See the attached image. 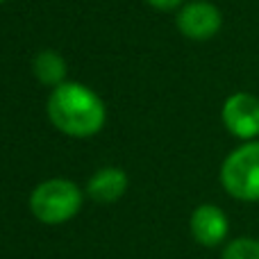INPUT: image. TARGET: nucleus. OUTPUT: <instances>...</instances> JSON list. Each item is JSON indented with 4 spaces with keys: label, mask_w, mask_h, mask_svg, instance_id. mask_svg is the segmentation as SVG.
Masks as SVG:
<instances>
[{
    "label": "nucleus",
    "mask_w": 259,
    "mask_h": 259,
    "mask_svg": "<svg viewBox=\"0 0 259 259\" xmlns=\"http://www.w3.org/2000/svg\"><path fill=\"white\" fill-rule=\"evenodd\" d=\"M48 118L62 134L73 139H87L98 134L107 121V107L103 98L80 82H64L55 87L46 105Z\"/></svg>",
    "instance_id": "f257e3e1"
},
{
    "label": "nucleus",
    "mask_w": 259,
    "mask_h": 259,
    "mask_svg": "<svg viewBox=\"0 0 259 259\" xmlns=\"http://www.w3.org/2000/svg\"><path fill=\"white\" fill-rule=\"evenodd\" d=\"M84 191L73 180L50 178L36 184L30 193V211L44 225H64L82 209Z\"/></svg>",
    "instance_id": "f03ea898"
},
{
    "label": "nucleus",
    "mask_w": 259,
    "mask_h": 259,
    "mask_svg": "<svg viewBox=\"0 0 259 259\" xmlns=\"http://www.w3.org/2000/svg\"><path fill=\"white\" fill-rule=\"evenodd\" d=\"M225 193L241 202H259V141H243L221 164Z\"/></svg>",
    "instance_id": "7ed1b4c3"
},
{
    "label": "nucleus",
    "mask_w": 259,
    "mask_h": 259,
    "mask_svg": "<svg viewBox=\"0 0 259 259\" xmlns=\"http://www.w3.org/2000/svg\"><path fill=\"white\" fill-rule=\"evenodd\" d=\"M221 121L239 141H255L259 137V98L248 91L228 96L221 109Z\"/></svg>",
    "instance_id": "20e7f679"
},
{
    "label": "nucleus",
    "mask_w": 259,
    "mask_h": 259,
    "mask_svg": "<svg viewBox=\"0 0 259 259\" xmlns=\"http://www.w3.org/2000/svg\"><path fill=\"white\" fill-rule=\"evenodd\" d=\"M175 23H178V30L187 39L207 41L221 32V27H223V14H221V9L214 3L193 0V3L182 5Z\"/></svg>",
    "instance_id": "39448f33"
},
{
    "label": "nucleus",
    "mask_w": 259,
    "mask_h": 259,
    "mask_svg": "<svg viewBox=\"0 0 259 259\" xmlns=\"http://www.w3.org/2000/svg\"><path fill=\"white\" fill-rule=\"evenodd\" d=\"M189 232L191 239L202 248H216L228 241L230 219L219 205L202 202L189 216Z\"/></svg>",
    "instance_id": "423d86ee"
},
{
    "label": "nucleus",
    "mask_w": 259,
    "mask_h": 259,
    "mask_svg": "<svg viewBox=\"0 0 259 259\" xmlns=\"http://www.w3.org/2000/svg\"><path fill=\"white\" fill-rule=\"evenodd\" d=\"M127 191V173L118 166H103L87 182V196L98 205H112Z\"/></svg>",
    "instance_id": "0eeeda50"
},
{
    "label": "nucleus",
    "mask_w": 259,
    "mask_h": 259,
    "mask_svg": "<svg viewBox=\"0 0 259 259\" xmlns=\"http://www.w3.org/2000/svg\"><path fill=\"white\" fill-rule=\"evenodd\" d=\"M32 73L46 87H59L66 82V59L55 50H41L32 62Z\"/></svg>",
    "instance_id": "6e6552de"
},
{
    "label": "nucleus",
    "mask_w": 259,
    "mask_h": 259,
    "mask_svg": "<svg viewBox=\"0 0 259 259\" xmlns=\"http://www.w3.org/2000/svg\"><path fill=\"white\" fill-rule=\"evenodd\" d=\"M221 259H259V239L237 237L225 243Z\"/></svg>",
    "instance_id": "1a4fd4ad"
},
{
    "label": "nucleus",
    "mask_w": 259,
    "mask_h": 259,
    "mask_svg": "<svg viewBox=\"0 0 259 259\" xmlns=\"http://www.w3.org/2000/svg\"><path fill=\"white\" fill-rule=\"evenodd\" d=\"M148 5H152L155 9H161V12H170V9H178L184 0H146Z\"/></svg>",
    "instance_id": "9d476101"
},
{
    "label": "nucleus",
    "mask_w": 259,
    "mask_h": 259,
    "mask_svg": "<svg viewBox=\"0 0 259 259\" xmlns=\"http://www.w3.org/2000/svg\"><path fill=\"white\" fill-rule=\"evenodd\" d=\"M3 3H5V0H0V5H3Z\"/></svg>",
    "instance_id": "9b49d317"
}]
</instances>
